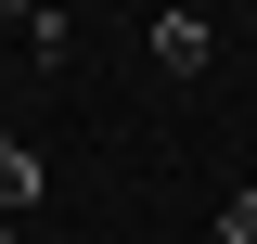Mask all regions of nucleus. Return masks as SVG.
<instances>
[{"label":"nucleus","instance_id":"obj_4","mask_svg":"<svg viewBox=\"0 0 257 244\" xmlns=\"http://www.w3.org/2000/svg\"><path fill=\"white\" fill-rule=\"evenodd\" d=\"M0 13H13V26H39V13H52V0H0Z\"/></svg>","mask_w":257,"mask_h":244},{"label":"nucleus","instance_id":"obj_1","mask_svg":"<svg viewBox=\"0 0 257 244\" xmlns=\"http://www.w3.org/2000/svg\"><path fill=\"white\" fill-rule=\"evenodd\" d=\"M206 52H219V39H206V13H155V64H167V77H193Z\"/></svg>","mask_w":257,"mask_h":244},{"label":"nucleus","instance_id":"obj_3","mask_svg":"<svg viewBox=\"0 0 257 244\" xmlns=\"http://www.w3.org/2000/svg\"><path fill=\"white\" fill-rule=\"evenodd\" d=\"M219 244H257V193H231V206H219Z\"/></svg>","mask_w":257,"mask_h":244},{"label":"nucleus","instance_id":"obj_2","mask_svg":"<svg viewBox=\"0 0 257 244\" xmlns=\"http://www.w3.org/2000/svg\"><path fill=\"white\" fill-rule=\"evenodd\" d=\"M26 206H39V154H26V142H0V218H26Z\"/></svg>","mask_w":257,"mask_h":244}]
</instances>
